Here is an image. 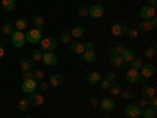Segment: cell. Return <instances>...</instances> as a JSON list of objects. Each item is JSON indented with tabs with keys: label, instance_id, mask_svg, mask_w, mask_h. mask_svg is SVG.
<instances>
[{
	"label": "cell",
	"instance_id": "obj_1",
	"mask_svg": "<svg viewBox=\"0 0 157 118\" xmlns=\"http://www.w3.org/2000/svg\"><path fill=\"white\" fill-rule=\"evenodd\" d=\"M43 39V29H30L27 33H25V43H30V44H36Z\"/></svg>",
	"mask_w": 157,
	"mask_h": 118
},
{
	"label": "cell",
	"instance_id": "obj_2",
	"mask_svg": "<svg viewBox=\"0 0 157 118\" xmlns=\"http://www.w3.org/2000/svg\"><path fill=\"white\" fill-rule=\"evenodd\" d=\"M39 44H41V50L43 52H54L58 47V41L55 38H50V36H47V38L43 36V39L39 41Z\"/></svg>",
	"mask_w": 157,
	"mask_h": 118
},
{
	"label": "cell",
	"instance_id": "obj_3",
	"mask_svg": "<svg viewBox=\"0 0 157 118\" xmlns=\"http://www.w3.org/2000/svg\"><path fill=\"white\" fill-rule=\"evenodd\" d=\"M104 14H105V8H104V5H93L88 8V16L91 19H101Z\"/></svg>",
	"mask_w": 157,
	"mask_h": 118
},
{
	"label": "cell",
	"instance_id": "obj_4",
	"mask_svg": "<svg viewBox=\"0 0 157 118\" xmlns=\"http://www.w3.org/2000/svg\"><path fill=\"white\" fill-rule=\"evenodd\" d=\"M36 90H38V82L35 79H25V81H22V91L25 95H32Z\"/></svg>",
	"mask_w": 157,
	"mask_h": 118
},
{
	"label": "cell",
	"instance_id": "obj_5",
	"mask_svg": "<svg viewBox=\"0 0 157 118\" xmlns=\"http://www.w3.org/2000/svg\"><path fill=\"white\" fill-rule=\"evenodd\" d=\"M58 55L55 54V52H43V58L41 61L46 65V66H55V65L58 63Z\"/></svg>",
	"mask_w": 157,
	"mask_h": 118
},
{
	"label": "cell",
	"instance_id": "obj_6",
	"mask_svg": "<svg viewBox=\"0 0 157 118\" xmlns=\"http://www.w3.org/2000/svg\"><path fill=\"white\" fill-rule=\"evenodd\" d=\"M99 107H101V110H102V112L109 113V112L115 110L116 104H115V101H113L112 98H102V99L99 101Z\"/></svg>",
	"mask_w": 157,
	"mask_h": 118
},
{
	"label": "cell",
	"instance_id": "obj_7",
	"mask_svg": "<svg viewBox=\"0 0 157 118\" xmlns=\"http://www.w3.org/2000/svg\"><path fill=\"white\" fill-rule=\"evenodd\" d=\"M124 113L127 118H138V116H141V109L137 104H127L124 109Z\"/></svg>",
	"mask_w": 157,
	"mask_h": 118
},
{
	"label": "cell",
	"instance_id": "obj_8",
	"mask_svg": "<svg viewBox=\"0 0 157 118\" xmlns=\"http://www.w3.org/2000/svg\"><path fill=\"white\" fill-rule=\"evenodd\" d=\"M11 44L14 47H22L25 44V33H22L19 30H14V33L11 35Z\"/></svg>",
	"mask_w": 157,
	"mask_h": 118
},
{
	"label": "cell",
	"instance_id": "obj_9",
	"mask_svg": "<svg viewBox=\"0 0 157 118\" xmlns=\"http://www.w3.org/2000/svg\"><path fill=\"white\" fill-rule=\"evenodd\" d=\"M124 77H126V81L129 82V84H137L138 81H140V71L138 69H132V68H129V69H126V73H124Z\"/></svg>",
	"mask_w": 157,
	"mask_h": 118
},
{
	"label": "cell",
	"instance_id": "obj_10",
	"mask_svg": "<svg viewBox=\"0 0 157 118\" xmlns=\"http://www.w3.org/2000/svg\"><path fill=\"white\" fill-rule=\"evenodd\" d=\"M154 73H155V66H154L152 63H143V66L140 68V76L145 77V79L152 77Z\"/></svg>",
	"mask_w": 157,
	"mask_h": 118
},
{
	"label": "cell",
	"instance_id": "obj_11",
	"mask_svg": "<svg viewBox=\"0 0 157 118\" xmlns=\"http://www.w3.org/2000/svg\"><path fill=\"white\" fill-rule=\"evenodd\" d=\"M154 16H155V8H151L148 5H143L140 8V18H141V21H149Z\"/></svg>",
	"mask_w": 157,
	"mask_h": 118
},
{
	"label": "cell",
	"instance_id": "obj_12",
	"mask_svg": "<svg viewBox=\"0 0 157 118\" xmlns=\"http://www.w3.org/2000/svg\"><path fill=\"white\" fill-rule=\"evenodd\" d=\"M126 32H127V27L123 24V22H115L113 25H112V35L113 36H116V38H121V36H124L126 35Z\"/></svg>",
	"mask_w": 157,
	"mask_h": 118
},
{
	"label": "cell",
	"instance_id": "obj_13",
	"mask_svg": "<svg viewBox=\"0 0 157 118\" xmlns=\"http://www.w3.org/2000/svg\"><path fill=\"white\" fill-rule=\"evenodd\" d=\"M27 101H29L30 106L38 107V106H43V102H44V96H43V95H39V93H36V91H35V93L29 95Z\"/></svg>",
	"mask_w": 157,
	"mask_h": 118
},
{
	"label": "cell",
	"instance_id": "obj_14",
	"mask_svg": "<svg viewBox=\"0 0 157 118\" xmlns=\"http://www.w3.org/2000/svg\"><path fill=\"white\" fill-rule=\"evenodd\" d=\"M63 82H64V77L60 73H54L49 76V85L50 87H60V85H63Z\"/></svg>",
	"mask_w": 157,
	"mask_h": 118
},
{
	"label": "cell",
	"instance_id": "obj_15",
	"mask_svg": "<svg viewBox=\"0 0 157 118\" xmlns=\"http://www.w3.org/2000/svg\"><path fill=\"white\" fill-rule=\"evenodd\" d=\"M120 57L123 58V61L129 63V61H132L135 58V52H134V49H130V47H124Z\"/></svg>",
	"mask_w": 157,
	"mask_h": 118
},
{
	"label": "cell",
	"instance_id": "obj_16",
	"mask_svg": "<svg viewBox=\"0 0 157 118\" xmlns=\"http://www.w3.org/2000/svg\"><path fill=\"white\" fill-rule=\"evenodd\" d=\"M69 33H71V36L72 38H82V36H85V27L83 25H74V27L69 30Z\"/></svg>",
	"mask_w": 157,
	"mask_h": 118
},
{
	"label": "cell",
	"instance_id": "obj_17",
	"mask_svg": "<svg viewBox=\"0 0 157 118\" xmlns=\"http://www.w3.org/2000/svg\"><path fill=\"white\" fill-rule=\"evenodd\" d=\"M71 52L72 54H75V55H82L83 52H85V47H83V43H80V41H74L72 44H71Z\"/></svg>",
	"mask_w": 157,
	"mask_h": 118
},
{
	"label": "cell",
	"instance_id": "obj_18",
	"mask_svg": "<svg viewBox=\"0 0 157 118\" xmlns=\"http://www.w3.org/2000/svg\"><path fill=\"white\" fill-rule=\"evenodd\" d=\"M102 79V76H101V73H98V71H93V73H90L88 74V77H86V82L90 84V85H98V82Z\"/></svg>",
	"mask_w": 157,
	"mask_h": 118
},
{
	"label": "cell",
	"instance_id": "obj_19",
	"mask_svg": "<svg viewBox=\"0 0 157 118\" xmlns=\"http://www.w3.org/2000/svg\"><path fill=\"white\" fill-rule=\"evenodd\" d=\"M82 58L86 63H93V61L98 60V54H96V50H85L83 54H82Z\"/></svg>",
	"mask_w": 157,
	"mask_h": 118
},
{
	"label": "cell",
	"instance_id": "obj_20",
	"mask_svg": "<svg viewBox=\"0 0 157 118\" xmlns=\"http://www.w3.org/2000/svg\"><path fill=\"white\" fill-rule=\"evenodd\" d=\"M141 95H143V98L149 99V98L155 96V88L154 87H149V85H143L141 87Z\"/></svg>",
	"mask_w": 157,
	"mask_h": 118
},
{
	"label": "cell",
	"instance_id": "obj_21",
	"mask_svg": "<svg viewBox=\"0 0 157 118\" xmlns=\"http://www.w3.org/2000/svg\"><path fill=\"white\" fill-rule=\"evenodd\" d=\"M123 58L120 57V55H110V58H109V65L112 68H121L123 66Z\"/></svg>",
	"mask_w": 157,
	"mask_h": 118
},
{
	"label": "cell",
	"instance_id": "obj_22",
	"mask_svg": "<svg viewBox=\"0 0 157 118\" xmlns=\"http://www.w3.org/2000/svg\"><path fill=\"white\" fill-rule=\"evenodd\" d=\"M141 116L143 118H157V109H152V107L141 109Z\"/></svg>",
	"mask_w": 157,
	"mask_h": 118
},
{
	"label": "cell",
	"instance_id": "obj_23",
	"mask_svg": "<svg viewBox=\"0 0 157 118\" xmlns=\"http://www.w3.org/2000/svg\"><path fill=\"white\" fill-rule=\"evenodd\" d=\"M19 66L24 69V71H32L33 69V61L30 58H21L19 60Z\"/></svg>",
	"mask_w": 157,
	"mask_h": 118
},
{
	"label": "cell",
	"instance_id": "obj_24",
	"mask_svg": "<svg viewBox=\"0 0 157 118\" xmlns=\"http://www.w3.org/2000/svg\"><path fill=\"white\" fill-rule=\"evenodd\" d=\"M0 5H2V8L5 11H8V13L14 11V8H16V2H14V0H2Z\"/></svg>",
	"mask_w": 157,
	"mask_h": 118
},
{
	"label": "cell",
	"instance_id": "obj_25",
	"mask_svg": "<svg viewBox=\"0 0 157 118\" xmlns=\"http://www.w3.org/2000/svg\"><path fill=\"white\" fill-rule=\"evenodd\" d=\"M27 27H29V21L25 19V18H19V19L16 21V24H14V29H16V30H19V32L25 30Z\"/></svg>",
	"mask_w": 157,
	"mask_h": 118
},
{
	"label": "cell",
	"instance_id": "obj_26",
	"mask_svg": "<svg viewBox=\"0 0 157 118\" xmlns=\"http://www.w3.org/2000/svg\"><path fill=\"white\" fill-rule=\"evenodd\" d=\"M137 30H138V32H143V33H148V32L152 30V27H151L149 21H141V22L138 24V29H137Z\"/></svg>",
	"mask_w": 157,
	"mask_h": 118
},
{
	"label": "cell",
	"instance_id": "obj_27",
	"mask_svg": "<svg viewBox=\"0 0 157 118\" xmlns=\"http://www.w3.org/2000/svg\"><path fill=\"white\" fill-rule=\"evenodd\" d=\"M41 58H43V50L41 49H35V50H32V54H30V60L35 63V61H41Z\"/></svg>",
	"mask_w": 157,
	"mask_h": 118
},
{
	"label": "cell",
	"instance_id": "obj_28",
	"mask_svg": "<svg viewBox=\"0 0 157 118\" xmlns=\"http://www.w3.org/2000/svg\"><path fill=\"white\" fill-rule=\"evenodd\" d=\"M109 90H110V95H112V96H118V95H121V85H120V84H116V82L110 84Z\"/></svg>",
	"mask_w": 157,
	"mask_h": 118
},
{
	"label": "cell",
	"instance_id": "obj_29",
	"mask_svg": "<svg viewBox=\"0 0 157 118\" xmlns=\"http://www.w3.org/2000/svg\"><path fill=\"white\" fill-rule=\"evenodd\" d=\"M123 49H124L123 44H115V46H112V47L109 49V54H110V55H121Z\"/></svg>",
	"mask_w": 157,
	"mask_h": 118
},
{
	"label": "cell",
	"instance_id": "obj_30",
	"mask_svg": "<svg viewBox=\"0 0 157 118\" xmlns=\"http://www.w3.org/2000/svg\"><path fill=\"white\" fill-rule=\"evenodd\" d=\"M71 39H72V36H71L69 30H64V32L60 35V41H61L63 44H69V43H71Z\"/></svg>",
	"mask_w": 157,
	"mask_h": 118
},
{
	"label": "cell",
	"instance_id": "obj_31",
	"mask_svg": "<svg viewBox=\"0 0 157 118\" xmlns=\"http://www.w3.org/2000/svg\"><path fill=\"white\" fill-rule=\"evenodd\" d=\"M2 32L5 35H13V33H14V27H13L10 22H3L2 24Z\"/></svg>",
	"mask_w": 157,
	"mask_h": 118
},
{
	"label": "cell",
	"instance_id": "obj_32",
	"mask_svg": "<svg viewBox=\"0 0 157 118\" xmlns=\"http://www.w3.org/2000/svg\"><path fill=\"white\" fill-rule=\"evenodd\" d=\"M32 22H33V25L36 29H43V25H44V19H43V16H33V19H32Z\"/></svg>",
	"mask_w": 157,
	"mask_h": 118
},
{
	"label": "cell",
	"instance_id": "obj_33",
	"mask_svg": "<svg viewBox=\"0 0 157 118\" xmlns=\"http://www.w3.org/2000/svg\"><path fill=\"white\" fill-rule=\"evenodd\" d=\"M143 63H145V61H143V60H140V58H134L132 61H129V65H130V68H132V69H138L140 71V68L143 66Z\"/></svg>",
	"mask_w": 157,
	"mask_h": 118
},
{
	"label": "cell",
	"instance_id": "obj_34",
	"mask_svg": "<svg viewBox=\"0 0 157 118\" xmlns=\"http://www.w3.org/2000/svg\"><path fill=\"white\" fill-rule=\"evenodd\" d=\"M29 106H30V104H29L27 99H21V101L17 102V110H19V112H27V110H29Z\"/></svg>",
	"mask_w": 157,
	"mask_h": 118
},
{
	"label": "cell",
	"instance_id": "obj_35",
	"mask_svg": "<svg viewBox=\"0 0 157 118\" xmlns=\"http://www.w3.org/2000/svg\"><path fill=\"white\" fill-rule=\"evenodd\" d=\"M155 54H157V50H155V46H152V47H148V49L145 50V57H146L148 60H152V58L155 57Z\"/></svg>",
	"mask_w": 157,
	"mask_h": 118
},
{
	"label": "cell",
	"instance_id": "obj_36",
	"mask_svg": "<svg viewBox=\"0 0 157 118\" xmlns=\"http://www.w3.org/2000/svg\"><path fill=\"white\" fill-rule=\"evenodd\" d=\"M121 95H123V98L127 99V101H130V99L135 98V93H134L132 90H121Z\"/></svg>",
	"mask_w": 157,
	"mask_h": 118
},
{
	"label": "cell",
	"instance_id": "obj_37",
	"mask_svg": "<svg viewBox=\"0 0 157 118\" xmlns=\"http://www.w3.org/2000/svg\"><path fill=\"white\" fill-rule=\"evenodd\" d=\"M138 33H140V32H138L137 29H134V27H132V29H129V27H127V32H126V35H127L130 39H135V38L138 36Z\"/></svg>",
	"mask_w": 157,
	"mask_h": 118
},
{
	"label": "cell",
	"instance_id": "obj_38",
	"mask_svg": "<svg viewBox=\"0 0 157 118\" xmlns=\"http://www.w3.org/2000/svg\"><path fill=\"white\" fill-rule=\"evenodd\" d=\"M98 87H99V90H102V91H105V90H109V87H110V84L105 81V79H101V81L98 82Z\"/></svg>",
	"mask_w": 157,
	"mask_h": 118
},
{
	"label": "cell",
	"instance_id": "obj_39",
	"mask_svg": "<svg viewBox=\"0 0 157 118\" xmlns=\"http://www.w3.org/2000/svg\"><path fill=\"white\" fill-rule=\"evenodd\" d=\"M33 79H35L36 82H41L43 79H44V73H43L41 69H36V71L33 73Z\"/></svg>",
	"mask_w": 157,
	"mask_h": 118
},
{
	"label": "cell",
	"instance_id": "obj_40",
	"mask_svg": "<svg viewBox=\"0 0 157 118\" xmlns=\"http://www.w3.org/2000/svg\"><path fill=\"white\" fill-rule=\"evenodd\" d=\"M105 81L109 82V84H113V82H116V79H118V76L115 74V73H107V76L104 77Z\"/></svg>",
	"mask_w": 157,
	"mask_h": 118
},
{
	"label": "cell",
	"instance_id": "obj_41",
	"mask_svg": "<svg viewBox=\"0 0 157 118\" xmlns=\"http://www.w3.org/2000/svg\"><path fill=\"white\" fill-rule=\"evenodd\" d=\"M77 14L80 16V18H85V16H88V8L86 6H80L77 10Z\"/></svg>",
	"mask_w": 157,
	"mask_h": 118
},
{
	"label": "cell",
	"instance_id": "obj_42",
	"mask_svg": "<svg viewBox=\"0 0 157 118\" xmlns=\"http://www.w3.org/2000/svg\"><path fill=\"white\" fill-rule=\"evenodd\" d=\"M137 106H138L140 109L148 107V99H146V98H140V99H138V102H137Z\"/></svg>",
	"mask_w": 157,
	"mask_h": 118
},
{
	"label": "cell",
	"instance_id": "obj_43",
	"mask_svg": "<svg viewBox=\"0 0 157 118\" xmlns=\"http://www.w3.org/2000/svg\"><path fill=\"white\" fill-rule=\"evenodd\" d=\"M148 107L157 109V99H155V96H152V98H149V99H148Z\"/></svg>",
	"mask_w": 157,
	"mask_h": 118
},
{
	"label": "cell",
	"instance_id": "obj_44",
	"mask_svg": "<svg viewBox=\"0 0 157 118\" xmlns=\"http://www.w3.org/2000/svg\"><path fill=\"white\" fill-rule=\"evenodd\" d=\"M83 47H85V50H94V47H96V46H94V43H93V41H88V43H85V44H83Z\"/></svg>",
	"mask_w": 157,
	"mask_h": 118
},
{
	"label": "cell",
	"instance_id": "obj_45",
	"mask_svg": "<svg viewBox=\"0 0 157 118\" xmlns=\"http://www.w3.org/2000/svg\"><path fill=\"white\" fill-rule=\"evenodd\" d=\"M49 87H50V85H49L47 82H41V84H38V88L41 90V91H47V90H49Z\"/></svg>",
	"mask_w": 157,
	"mask_h": 118
},
{
	"label": "cell",
	"instance_id": "obj_46",
	"mask_svg": "<svg viewBox=\"0 0 157 118\" xmlns=\"http://www.w3.org/2000/svg\"><path fill=\"white\" fill-rule=\"evenodd\" d=\"M22 77H24V81L25 79H33V71H24Z\"/></svg>",
	"mask_w": 157,
	"mask_h": 118
},
{
	"label": "cell",
	"instance_id": "obj_47",
	"mask_svg": "<svg viewBox=\"0 0 157 118\" xmlns=\"http://www.w3.org/2000/svg\"><path fill=\"white\" fill-rule=\"evenodd\" d=\"M149 24H151V27H152V29H155V27H157V18H155V16L151 18V19H149Z\"/></svg>",
	"mask_w": 157,
	"mask_h": 118
},
{
	"label": "cell",
	"instance_id": "obj_48",
	"mask_svg": "<svg viewBox=\"0 0 157 118\" xmlns=\"http://www.w3.org/2000/svg\"><path fill=\"white\" fill-rule=\"evenodd\" d=\"M90 102H91V106H98V98L96 96H91L90 98Z\"/></svg>",
	"mask_w": 157,
	"mask_h": 118
},
{
	"label": "cell",
	"instance_id": "obj_49",
	"mask_svg": "<svg viewBox=\"0 0 157 118\" xmlns=\"http://www.w3.org/2000/svg\"><path fill=\"white\" fill-rule=\"evenodd\" d=\"M148 6L155 8V6H157V0H149V2H148Z\"/></svg>",
	"mask_w": 157,
	"mask_h": 118
},
{
	"label": "cell",
	"instance_id": "obj_50",
	"mask_svg": "<svg viewBox=\"0 0 157 118\" xmlns=\"http://www.w3.org/2000/svg\"><path fill=\"white\" fill-rule=\"evenodd\" d=\"M5 57V49L2 47V44H0V60H2Z\"/></svg>",
	"mask_w": 157,
	"mask_h": 118
},
{
	"label": "cell",
	"instance_id": "obj_51",
	"mask_svg": "<svg viewBox=\"0 0 157 118\" xmlns=\"http://www.w3.org/2000/svg\"><path fill=\"white\" fill-rule=\"evenodd\" d=\"M104 118H112V116H110V115H105V116H104Z\"/></svg>",
	"mask_w": 157,
	"mask_h": 118
},
{
	"label": "cell",
	"instance_id": "obj_52",
	"mask_svg": "<svg viewBox=\"0 0 157 118\" xmlns=\"http://www.w3.org/2000/svg\"><path fill=\"white\" fill-rule=\"evenodd\" d=\"M27 118H35V116H27Z\"/></svg>",
	"mask_w": 157,
	"mask_h": 118
},
{
	"label": "cell",
	"instance_id": "obj_53",
	"mask_svg": "<svg viewBox=\"0 0 157 118\" xmlns=\"http://www.w3.org/2000/svg\"><path fill=\"white\" fill-rule=\"evenodd\" d=\"M138 118H143V116H138Z\"/></svg>",
	"mask_w": 157,
	"mask_h": 118
}]
</instances>
